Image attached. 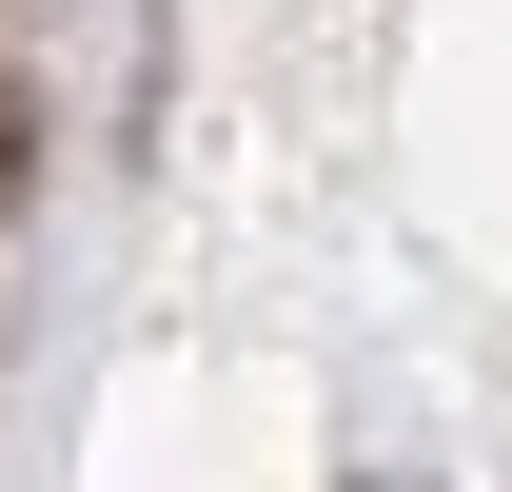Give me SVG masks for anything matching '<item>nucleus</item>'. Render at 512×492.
<instances>
[{"label": "nucleus", "instance_id": "1", "mask_svg": "<svg viewBox=\"0 0 512 492\" xmlns=\"http://www.w3.org/2000/svg\"><path fill=\"white\" fill-rule=\"evenodd\" d=\"M20 158H40V119H20V79H0V197H20Z\"/></svg>", "mask_w": 512, "mask_h": 492}]
</instances>
